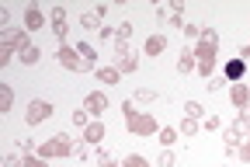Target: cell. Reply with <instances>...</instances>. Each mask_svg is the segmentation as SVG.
<instances>
[{
	"label": "cell",
	"mask_w": 250,
	"mask_h": 167,
	"mask_svg": "<svg viewBox=\"0 0 250 167\" xmlns=\"http://www.w3.org/2000/svg\"><path fill=\"white\" fill-rule=\"evenodd\" d=\"M73 150H77V143L66 136V132H56V136H49L42 146H39V153L49 160V157H73Z\"/></svg>",
	"instance_id": "6da1fadb"
},
{
	"label": "cell",
	"mask_w": 250,
	"mask_h": 167,
	"mask_svg": "<svg viewBox=\"0 0 250 167\" xmlns=\"http://www.w3.org/2000/svg\"><path fill=\"white\" fill-rule=\"evenodd\" d=\"M125 125H129V132L132 136H156L160 132V125L153 122V115H125Z\"/></svg>",
	"instance_id": "7a4b0ae2"
},
{
	"label": "cell",
	"mask_w": 250,
	"mask_h": 167,
	"mask_svg": "<svg viewBox=\"0 0 250 167\" xmlns=\"http://www.w3.org/2000/svg\"><path fill=\"white\" fill-rule=\"evenodd\" d=\"M56 108L49 105V101H28V112H24V122L28 125H42L49 115H52Z\"/></svg>",
	"instance_id": "3957f363"
},
{
	"label": "cell",
	"mask_w": 250,
	"mask_h": 167,
	"mask_svg": "<svg viewBox=\"0 0 250 167\" xmlns=\"http://www.w3.org/2000/svg\"><path fill=\"white\" fill-rule=\"evenodd\" d=\"M56 59H59V66H66V70L83 73V63H80V56H77V49H73V46H59Z\"/></svg>",
	"instance_id": "277c9868"
},
{
	"label": "cell",
	"mask_w": 250,
	"mask_h": 167,
	"mask_svg": "<svg viewBox=\"0 0 250 167\" xmlns=\"http://www.w3.org/2000/svg\"><path fill=\"white\" fill-rule=\"evenodd\" d=\"M223 77H226L229 84H243V77H247V59H226V63H223Z\"/></svg>",
	"instance_id": "5b68a950"
},
{
	"label": "cell",
	"mask_w": 250,
	"mask_h": 167,
	"mask_svg": "<svg viewBox=\"0 0 250 167\" xmlns=\"http://www.w3.org/2000/svg\"><path fill=\"white\" fill-rule=\"evenodd\" d=\"M104 14H108V4L94 7V11H83V14H80V28H98V31H101V28H104V24H101Z\"/></svg>",
	"instance_id": "8992f818"
},
{
	"label": "cell",
	"mask_w": 250,
	"mask_h": 167,
	"mask_svg": "<svg viewBox=\"0 0 250 167\" xmlns=\"http://www.w3.org/2000/svg\"><path fill=\"white\" fill-rule=\"evenodd\" d=\"M4 46L18 49V56H21L24 49H31V46H28V35H24L21 28H7V31H4Z\"/></svg>",
	"instance_id": "52a82bcc"
},
{
	"label": "cell",
	"mask_w": 250,
	"mask_h": 167,
	"mask_svg": "<svg viewBox=\"0 0 250 167\" xmlns=\"http://www.w3.org/2000/svg\"><path fill=\"white\" fill-rule=\"evenodd\" d=\"M83 108H87L90 115H104V112H108V97H104L101 91H94V94L83 97Z\"/></svg>",
	"instance_id": "ba28073f"
},
{
	"label": "cell",
	"mask_w": 250,
	"mask_h": 167,
	"mask_svg": "<svg viewBox=\"0 0 250 167\" xmlns=\"http://www.w3.org/2000/svg\"><path fill=\"white\" fill-rule=\"evenodd\" d=\"M223 143H226V150H229V153H236V150L243 146V129H240V125L223 129Z\"/></svg>",
	"instance_id": "9c48e42d"
},
{
	"label": "cell",
	"mask_w": 250,
	"mask_h": 167,
	"mask_svg": "<svg viewBox=\"0 0 250 167\" xmlns=\"http://www.w3.org/2000/svg\"><path fill=\"white\" fill-rule=\"evenodd\" d=\"M195 66H198V56H195V46H184V49H181V59H177V70H181V73H191V70H195Z\"/></svg>",
	"instance_id": "30bf717a"
},
{
	"label": "cell",
	"mask_w": 250,
	"mask_h": 167,
	"mask_svg": "<svg viewBox=\"0 0 250 167\" xmlns=\"http://www.w3.org/2000/svg\"><path fill=\"white\" fill-rule=\"evenodd\" d=\"M229 101H233L236 108H247V105H250V84H233V87H229Z\"/></svg>",
	"instance_id": "8fae6325"
},
{
	"label": "cell",
	"mask_w": 250,
	"mask_h": 167,
	"mask_svg": "<svg viewBox=\"0 0 250 167\" xmlns=\"http://www.w3.org/2000/svg\"><path fill=\"white\" fill-rule=\"evenodd\" d=\"M73 49H77V56H80V63H83V73H87V70H94V59H98L94 46H87V42H77Z\"/></svg>",
	"instance_id": "7c38bea8"
},
{
	"label": "cell",
	"mask_w": 250,
	"mask_h": 167,
	"mask_svg": "<svg viewBox=\"0 0 250 167\" xmlns=\"http://www.w3.org/2000/svg\"><path fill=\"white\" fill-rule=\"evenodd\" d=\"M24 28H28V31H39V28H42V11H39V4H28V7H24Z\"/></svg>",
	"instance_id": "4fadbf2b"
},
{
	"label": "cell",
	"mask_w": 250,
	"mask_h": 167,
	"mask_svg": "<svg viewBox=\"0 0 250 167\" xmlns=\"http://www.w3.org/2000/svg\"><path fill=\"white\" fill-rule=\"evenodd\" d=\"M108 136V129H104V122H90L87 129H83V143H101Z\"/></svg>",
	"instance_id": "5bb4252c"
},
{
	"label": "cell",
	"mask_w": 250,
	"mask_h": 167,
	"mask_svg": "<svg viewBox=\"0 0 250 167\" xmlns=\"http://www.w3.org/2000/svg\"><path fill=\"white\" fill-rule=\"evenodd\" d=\"M143 49H146V56H164L167 52V35H149Z\"/></svg>",
	"instance_id": "9a60e30c"
},
{
	"label": "cell",
	"mask_w": 250,
	"mask_h": 167,
	"mask_svg": "<svg viewBox=\"0 0 250 167\" xmlns=\"http://www.w3.org/2000/svg\"><path fill=\"white\" fill-rule=\"evenodd\" d=\"M177 136H181V132H177V129H170V125H167V129H160V132H156V143H160V146H164V150H170V146H174V143H177Z\"/></svg>",
	"instance_id": "2e32d148"
},
{
	"label": "cell",
	"mask_w": 250,
	"mask_h": 167,
	"mask_svg": "<svg viewBox=\"0 0 250 167\" xmlns=\"http://www.w3.org/2000/svg\"><path fill=\"white\" fill-rule=\"evenodd\" d=\"M118 77H122V73H118V66H101V70H98V80H101V84H111V87H115Z\"/></svg>",
	"instance_id": "e0dca14e"
},
{
	"label": "cell",
	"mask_w": 250,
	"mask_h": 167,
	"mask_svg": "<svg viewBox=\"0 0 250 167\" xmlns=\"http://www.w3.org/2000/svg\"><path fill=\"white\" fill-rule=\"evenodd\" d=\"M198 129H202V125H198V119H184L177 132H181L184 140H195V136H198Z\"/></svg>",
	"instance_id": "ac0fdd59"
},
{
	"label": "cell",
	"mask_w": 250,
	"mask_h": 167,
	"mask_svg": "<svg viewBox=\"0 0 250 167\" xmlns=\"http://www.w3.org/2000/svg\"><path fill=\"white\" fill-rule=\"evenodd\" d=\"M156 97H160V94H156L153 87H136V94H132V101H143V105H149V101H156Z\"/></svg>",
	"instance_id": "d6986e66"
},
{
	"label": "cell",
	"mask_w": 250,
	"mask_h": 167,
	"mask_svg": "<svg viewBox=\"0 0 250 167\" xmlns=\"http://www.w3.org/2000/svg\"><path fill=\"white\" fill-rule=\"evenodd\" d=\"M18 59H21L24 66H35V63L42 59V49H39V46H31V49H24V52H21Z\"/></svg>",
	"instance_id": "ffe728a7"
},
{
	"label": "cell",
	"mask_w": 250,
	"mask_h": 167,
	"mask_svg": "<svg viewBox=\"0 0 250 167\" xmlns=\"http://www.w3.org/2000/svg\"><path fill=\"white\" fill-rule=\"evenodd\" d=\"M136 66H139V59H136V56H122V59H118V73H132Z\"/></svg>",
	"instance_id": "44dd1931"
},
{
	"label": "cell",
	"mask_w": 250,
	"mask_h": 167,
	"mask_svg": "<svg viewBox=\"0 0 250 167\" xmlns=\"http://www.w3.org/2000/svg\"><path fill=\"white\" fill-rule=\"evenodd\" d=\"M122 167H149V160H146L143 153H129V157L122 160Z\"/></svg>",
	"instance_id": "7402d4cb"
},
{
	"label": "cell",
	"mask_w": 250,
	"mask_h": 167,
	"mask_svg": "<svg viewBox=\"0 0 250 167\" xmlns=\"http://www.w3.org/2000/svg\"><path fill=\"white\" fill-rule=\"evenodd\" d=\"M11 105H14V91H11V84H4V94H0V112H11Z\"/></svg>",
	"instance_id": "603a6c76"
},
{
	"label": "cell",
	"mask_w": 250,
	"mask_h": 167,
	"mask_svg": "<svg viewBox=\"0 0 250 167\" xmlns=\"http://www.w3.org/2000/svg\"><path fill=\"white\" fill-rule=\"evenodd\" d=\"M129 35H132V21H122V24L115 28V39H118V42H125Z\"/></svg>",
	"instance_id": "cb8c5ba5"
},
{
	"label": "cell",
	"mask_w": 250,
	"mask_h": 167,
	"mask_svg": "<svg viewBox=\"0 0 250 167\" xmlns=\"http://www.w3.org/2000/svg\"><path fill=\"white\" fill-rule=\"evenodd\" d=\"M184 119H202V105L198 101H188L184 105Z\"/></svg>",
	"instance_id": "d4e9b609"
},
{
	"label": "cell",
	"mask_w": 250,
	"mask_h": 167,
	"mask_svg": "<svg viewBox=\"0 0 250 167\" xmlns=\"http://www.w3.org/2000/svg\"><path fill=\"white\" fill-rule=\"evenodd\" d=\"M212 70H215V59H198V73L202 77H212Z\"/></svg>",
	"instance_id": "484cf974"
},
{
	"label": "cell",
	"mask_w": 250,
	"mask_h": 167,
	"mask_svg": "<svg viewBox=\"0 0 250 167\" xmlns=\"http://www.w3.org/2000/svg\"><path fill=\"white\" fill-rule=\"evenodd\" d=\"M87 115H90V112H87V108H80V112L73 115V125H80V129H87V125H90V119H87Z\"/></svg>",
	"instance_id": "4316f807"
},
{
	"label": "cell",
	"mask_w": 250,
	"mask_h": 167,
	"mask_svg": "<svg viewBox=\"0 0 250 167\" xmlns=\"http://www.w3.org/2000/svg\"><path fill=\"white\" fill-rule=\"evenodd\" d=\"M236 125H240L243 132L250 129V105H247V108H240V119H236Z\"/></svg>",
	"instance_id": "83f0119b"
},
{
	"label": "cell",
	"mask_w": 250,
	"mask_h": 167,
	"mask_svg": "<svg viewBox=\"0 0 250 167\" xmlns=\"http://www.w3.org/2000/svg\"><path fill=\"white\" fill-rule=\"evenodd\" d=\"M98 164H101V167H122V164H115V160H111V153H108V150H98Z\"/></svg>",
	"instance_id": "f1b7e54d"
},
{
	"label": "cell",
	"mask_w": 250,
	"mask_h": 167,
	"mask_svg": "<svg viewBox=\"0 0 250 167\" xmlns=\"http://www.w3.org/2000/svg\"><path fill=\"white\" fill-rule=\"evenodd\" d=\"M31 150H35V143H31V140H18V153H21V157H31Z\"/></svg>",
	"instance_id": "f546056e"
},
{
	"label": "cell",
	"mask_w": 250,
	"mask_h": 167,
	"mask_svg": "<svg viewBox=\"0 0 250 167\" xmlns=\"http://www.w3.org/2000/svg\"><path fill=\"white\" fill-rule=\"evenodd\" d=\"M223 84H226V77H208V84H205V87L215 94V91H223Z\"/></svg>",
	"instance_id": "4dcf8cb0"
},
{
	"label": "cell",
	"mask_w": 250,
	"mask_h": 167,
	"mask_svg": "<svg viewBox=\"0 0 250 167\" xmlns=\"http://www.w3.org/2000/svg\"><path fill=\"white\" fill-rule=\"evenodd\" d=\"M184 35L191 39V42H198V35H202V28H198V24H184Z\"/></svg>",
	"instance_id": "1f68e13d"
},
{
	"label": "cell",
	"mask_w": 250,
	"mask_h": 167,
	"mask_svg": "<svg viewBox=\"0 0 250 167\" xmlns=\"http://www.w3.org/2000/svg\"><path fill=\"white\" fill-rule=\"evenodd\" d=\"M156 167H174V153H170V150H164V153H160V160H156Z\"/></svg>",
	"instance_id": "d6a6232c"
},
{
	"label": "cell",
	"mask_w": 250,
	"mask_h": 167,
	"mask_svg": "<svg viewBox=\"0 0 250 167\" xmlns=\"http://www.w3.org/2000/svg\"><path fill=\"white\" fill-rule=\"evenodd\" d=\"M52 31H56V39H66V21H52Z\"/></svg>",
	"instance_id": "836d02e7"
},
{
	"label": "cell",
	"mask_w": 250,
	"mask_h": 167,
	"mask_svg": "<svg viewBox=\"0 0 250 167\" xmlns=\"http://www.w3.org/2000/svg\"><path fill=\"white\" fill-rule=\"evenodd\" d=\"M24 167H49L45 157H24Z\"/></svg>",
	"instance_id": "e575fe53"
},
{
	"label": "cell",
	"mask_w": 250,
	"mask_h": 167,
	"mask_svg": "<svg viewBox=\"0 0 250 167\" xmlns=\"http://www.w3.org/2000/svg\"><path fill=\"white\" fill-rule=\"evenodd\" d=\"M11 52H14L11 46H0V66H7V63H11Z\"/></svg>",
	"instance_id": "d590c367"
},
{
	"label": "cell",
	"mask_w": 250,
	"mask_h": 167,
	"mask_svg": "<svg viewBox=\"0 0 250 167\" xmlns=\"http://www.w3.org/2000/svg\"><path fill=\"white\" fill-rule=\"evenodd\" d=\"M98 39H101V42H111V39H115V28H108V24H104V28L98 31Z\"/></svg>",
	"instance_id": "8d00e7d4"
},
{
	"label": "cell",
	"mask_w": 250,
	"mask_h": 167,
	"mask_svg": "<svg viewBox=\"0 0 250 167\" xmlns=\"http://www.w3.org/2000/svg\"><path fill=\"white\" fill-rule=\"evenodd\" d=\"M167 28H184V18H181V14H170V18H167Z\"/></svg>",
	"instance_id": "74e56055"
},
{
	"label": "cell",
	"mask_w": 250,
	"mask_h": 167,
	"mask_svg": "<svg viewBox=\"0 0 250 167\" xmlns=\"http://www.w3.org/2000/svg\"><path fill=\"white\" fill-rule=\"evenodd\" d=\"M236 153H240V160H243V164H250V140H247V143H243Z\"/></svg>",
	"instance_id": "f35d334b"
},
{
	"label": "cell",
	"mask_w": 250,
	"mask_h": 167,
	"mask_svg": "<svg viewBox=\"0 0 250 167\" xmlns=\"http://www.w3.org/2000/svg\"><path fill=\"white\" fill-rule=\"evenodd\" d=\"M4 167H24V157H14V153H11V157L4 160Z\"/></svg>",
	"instance_id": "ab89813d"
},
{
	"label": "cell",
	"mask_w": 250,
	"mask_h": 167,
	"mask_svg": "<svg viewBox=\"0 0 250 167\" xmlns=\"http://www.w3.org/2000/svg\"><path fill=\"white\" fill-rule=\"evenodd\" d=\"M219 125H223V119H219V115H208V119H205V129H219Z\"/></svg>",
	"instance_id": "60d3db41"
},
{
	"label": "cell",
	"mask_w": 250,
	"mask_h": 167,
	"mask_svg": "<svg viewBox=\"0 0 250 167\" xmlns=\"http://www.w3.org/2000/svg\"><path fill=\"white\" fill-rule=\"evenodd\" d=\"M115 52H118V59H122V56H129V46H125V42H118V39H115Z\"/></svg>",
	"instance_id": "b9f144b4"
},
{
	"label": "cell",
	"mask_w": 250,
	"mask_h": 167,
	"mask_svg": "<svg viewBox=\"0 0 250 167\" xmlns=\"http://www.w3.org/2000/svg\"><path fill=\"white\" fill-rule=\"evenodd\" d=\"M73 157H80V160H87V143H77V150H73Z\"/></svg>",
	"instance_id": "7bdbcfd3"
},
{
	"label": "cell",
	"mask_w": 250,
	"mask_h": 167,
	"mask_svg": "<svg viewBox=\"0 0 250 167\" xmlns=\"http://www.w3.org/2000/svg\"><path fill=\"white\" fill-rule=\"evenodd\" d=\"M247 56H250V42H247V46L240 49V59H247Z\"/></svg>",
	"instance_id": "ee69618b"
}]
</instances>
